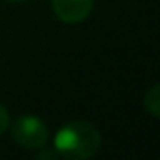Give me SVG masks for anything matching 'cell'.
Wrapping results in <instances>:
<instances>
[{
    "label": "cell",
    "instance_id": "6da1fadb",
    "mask_svg": "<svg viewBox=\"0 0 160 160\" xmlns=\"http://www.w3.org/2000/svg\"><path fill=\"white\" fill-rule=\"evenodd\" d=\"M102 145L98 128L89 121H72L55 134V151L68 160H87L96 154Z\"/></svg>",
    "mask_w": 160,
    "mask_h": 160
},
{
    "label": "cell",
    "instance_id": "7a4b0ae2",
    "mask_svg": "<svg viewBox=\"0 0 160 160\" xmlns=\"http://www.w3.org/2000/svg\"><path fill=\"white\" fill-rule=\"evenodd\" d=\"M12 138L19 147L43 149L49 139V130L42 119L34 115H21L12 124Z\"/></svg>",
    "mask_w": 160,
    "mask_h": 160
},
{
    "label": "cell",
    "instance_id": "3957f363",
    "mask_svg": "<svg viewBox=\"0 0 160 160\" xmlns=\"http://www.w3.org/2000/svg\"><path fill=\"white\" fill-rule=\"evenodd\" d=\"M94 8V0H51V10L62 23L77 25L85 21Z\"/></svg>",
    "mask_w": 160,
    "mask_h": 160
},
{
    "label": "cell",
    "instance_id": "277c9868",
    "mask_svg": "<svg viewBox=\"0 0 160 160\" xmlns=\"http://www.w3.org/2000/svg\"><path fill=\"white\" fill-rule=\"evenodd\" d=\"M143 104H145V109H147L154 119L160 117V89H158V85H152V87L145 92Z\"/></svg>",
    "mask_w": 160,
    "mask_h": 160
},
{
    "label": "cell",
    "instance_id": "5b68a950",
    "mask_svg": "<svg viewBox=\"0 0 160 160\" xmlns=\"http://www.w3.org/2000/svg\"><path fill=\"white\" fill-rule=\"evenodd\" d=\"M8 128H10V115H8V109L0 104V136H2Z\"/></svg>",
    "mask_w": 160,
    "mask_h": 160
},
{
    "label": "cell",
    "instance_id": "8992f818",
    "mask_svg": "<svg viewBox=\"0 0 160 160\" xmlns=\"http://www.w3.org/2000/svg\"><path fill=\"white\" fill-rule=\"evenodd\" d=\"M57 156H58V152H57L55 149H53V151H42V149H40V152L36 154L38 160H43V158H53V160H55Z\"/></svg>",
    "mask_w": 160,
    "mask_h": 160
},
{
    "label": "cell",
    "instance_id": "52a82bcc",
    "mask_svg": "<svg viewBox=\"0 0 160 160\" xmlns=\"http://www.w3.org/2000/svg\"><path fill=\"white\" fill-rule=\"evenodd\" d=\"M10 2H15V4H19V2H27V0H10Z\"/></svg>",
    "mask_w": 160,
    "mask_h": 160
}]
</instances>
